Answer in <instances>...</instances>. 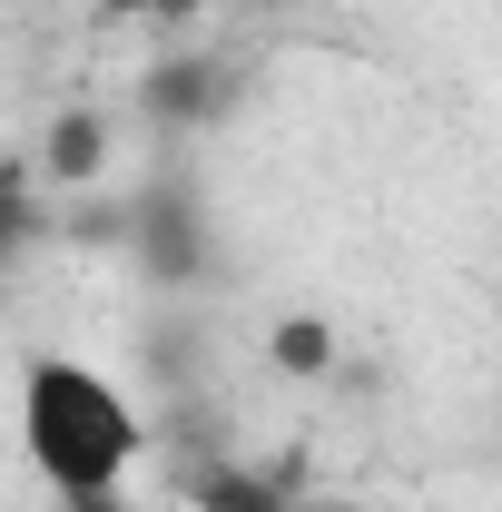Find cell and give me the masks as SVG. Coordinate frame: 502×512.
Masks as SVG:
<instances>
[{"label":"cell","mask_w":502,"mask_h":512,"mask_svg":"<svg viewBox=\"0 0 502 512\" xmlns=\"http://www.w3.org/2000/svg\"><path fill=\"white\" fill-rule=\"evenodd\" d=\"M40 227H50V188L30 168H0V266H20L40 247Z\"/></svg>","instance_id":"obj_6"},{"label":"cell","mask_w":502,"mask_h":512,"mask_svg":"<svg viewBox=\"0 0 502 512\" xmlns=\"http://www.w3.org/2000/svg\"><path fill=\"white\" fill-rule=\"evenodd\" d=\"M188 503L197 512H296V473H266V463H197Z\"/></svg>","instance_id":"obj_5"},{"label":"cell","mask_w":502,"mask_h":512,"mask_svg":"<svg viewBox=\"0 0 502 512\" xmlns=\"http://www.w3.org/2000/svg\"><path fill=\"white\" fill-rule=\"evenodd\" d=\"M20 453L60 512H128V473L148 453V414L79 355L20 365Z\"/></svg>","instance_id":"obj_1"},{"label":"cell","mask_w":502,"mask_h":512,"mask_svg":"<svg viewBox=\"0 0 502 512\" xmlns=\"http://www.w3.org/2000/svg\"><path fill=\"white\" fill-rule=\"evenodd\" d=\"M119 237H128V256H138L148 286H207V266H217V227H207V197L188 178H148V188L128 197Z\"/></svg>","instance_id":"obj_2"},{"label":"cell","mask_w":502,"mask_h":512,"mask_svg":"<svg viewBox=\"0 0 502 512\" xmlns=\"http://www.w3.org/2000/svg\"><path fill=\"white\" fill-rule=\"evenodd\" d=\"M128 10H138L148 30H197V20H207V10H227V0H128Z\"/></svg>","instance_id":"obj_7"},{"label":"cell","mask_w":502,"mask_h":512,"mask_svg":"<svg viewBox=\"0 0 502 512\" xmlns=\"http://www.w3.org/2000/svg\"><path fill=\"white\" fill-rule=\"evenodd\" d=\"M30 178H40L50 197L99 188V178H109V119H99V109H60L50 138H40V158H30Z\"/></svg>","instance_id":"obj_4"},{"label":"cell","mask_w":502,"mask_h":512,"mask_svg":"<svg viewBox=\"0 0 502 512\" xmlns=\"http://www.w3.org/2000/svg\"><path fill=\"white\" fill-rule=\"evenodd\" d=\"M276 355H286V365H325V325H286Z\"/></svg>","instance_id":"obj_8"},{"label":"cell","mask_w":502,"mask_h":512,"mask_svg":"<svg viewBox=\"0 0 502 512\" xmlns=\"http://www.w3.org/2000/svg\"><path fill=\"white\" fill-rule=\"evenodd\" d=\"M237 109V60H217V50H188V60H168L148 79V119L158 128H217Z\"/></svg>","instance_id":"obj_3"}]
</instances>
